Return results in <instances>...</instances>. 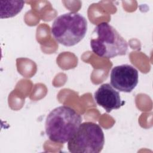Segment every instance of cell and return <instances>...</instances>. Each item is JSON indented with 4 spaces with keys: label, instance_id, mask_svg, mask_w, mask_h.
<instances>
[{
    "label": "cell",
    "instance_id": "6da1fadb",
    "mask_svg": "<svg viewBox=\"0 0 153 153\" xmlns=\"http://www.w3.org/2000/svg\"><path fill=\"white\" fill-rule=\"evenodd\" d=\"M81 123V116L74 109L66 105L60 106L47 116L45 133L51 141L64 143L68 142Z\"/></svg>",
    "mask_w": 153,
    "mask_h": 153
},
{
    "label": "cell",
    "instance_id": "7a4b0ae2",
    "mask_svg": "<svg viewBox=\"0 0 153 153\" xmlns=\"http://www.w3.org/2000/svg\"><path fill=\"white\" fill-rule=\"evenodd\" d=\"M87 30V22L81 14L69 12L57 16L51 26V34L59 44L72 47L79 42Z\"/></svg>",
    "mask_w": 153,
    "mask_h": 153
},
{
    "label": "cell",
    "instance_id": "3957f363",
    "mask_svg": "<svg viewBox=\"0 0 153 153\" xmlns=\"http://www.w3.org/2000/svg\"><path fill=\"white\" fill-rule=\"evenodd\" d=\"M93 33L96 37L90 40V47L92 51L98 56L111 59L126 54L127 41L108 23H99Z\"/></svg>",
    "mask_w": 153,
    "mask_h": 153
},
{
    "label": "cell",
    "instance_id": "277c9868",
    "mask_svg": "<svg viewBox=\"0 0 153 153\" xmlns=\"http://www.w3.org/2000/svg\"><path fill=\"white\" fill-rule=\"evenodd\" d=\"M105 136L100 126L93 122L80 124L68 142V149L72 153H99L103 147Z\"/></svg>",
    "mask_w": 153,
    "mask_h": 153
},
{
    "label": "cell",
    "instance_id": "5b68a950",
    "mask_svg": "<svg viewBox=\"0 0 153 153\" xmlns=\"http://www.w3.org/2000/svg\"><path fill=\"white\" fill-rule=\"evenodd\" d=\"M138 79L137 70L127 64L114 67L110 75L111 85L117 90L126 93H130L135 88Z\"/></svg>",
    "mask_w": 153,
    "mask_h": 153
},
{
    "label": "cell",
    "instance_id": "8992f818",
    "mask_svg": "<svg viewBox=\"0 0 153 153\" xmlns=\"http://www.w3.org/2000/svg\"><path fill=\"white\" fill-rule=\"evenodd\" d=\"M94 98L100 106L104 108L107 112L121 108L124 102L122 101L120 93L108 83L102 84L94 92Z\"/></svg>",
    "mask_w": 153,
    "mask_h": 153
},
{
    "label": "cell",
    "instance_id": "52a82bcc",
    "mask_svg": "<svg viewBox=\"0 0 153 153\" xmlns=\"http://www.w3.org/2000/svg\"><path fill=\"white\" fill-rule=\"evenodd\" d=\"M24 1H1V18L13 17L19 14L23 8Z\"/></svg>",
    "mask_w": 153,
    "mask_h": 153
}]
</instances>
